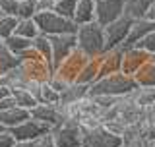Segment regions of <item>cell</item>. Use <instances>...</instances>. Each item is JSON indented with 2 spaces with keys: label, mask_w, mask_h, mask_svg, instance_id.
Masks as SVG:
<instances>
[{
  "label": "cell",
  "mask_w": 155,
  "mask_h": 147,
  "mask_svg": "<svg viewBox=\"0 0 155 147\" xmlns=\"http://www.w3.org/2000/svg\"><path fill=\"white\" fill-rule=\"evenodd\" d=\"M78 48L85 52L89 58H99L107 52V35L105 27L101 23H85V25H78Z\"/></svg>",
  "instance_id": "obj_1"
},
{
  "label": "cell",
  "mask_w": 155,
  "mask_h": 147,
  "mask_svg": "<svg viewBox=\"0 0 155 147\" xmlns=\"http://www.w3.org/2000/svg\"><path fill=\"white\" fill-rule=\"evenodd\" d=\"M138 83H136L134 76H128L124 72H116L110 74V76H105L101 80H97L89 89V95H110V97H126L130 95Z\"/></svg>",
  "instance_id": "obj_2"
},
{
  "label": "cell",
  "mask_w": 155,
  "mask_h": 147,
  "mask_svg": "<svg viewBox=\"0 0 155 147\" xmlns=\"http://www.w3.org/2000/svg\"><path fill=\"white\" fill-rule=\"evenodd\" d=\"M35 21L39 25L41 35L54 37V35H70V33H78V25L72 19L56 12H37Z\"/></svg>",
  "instance_id": "obj_3"
},
{
  "label": "cell",
  "mask_w": 155,
  "mask_h": 147,
  "mask_svg": "<svg viewBox=\"0 0 155 147\" xmlns=\"http://www.w3.org/2000/svg\"><path fill=\"white\" fill-rule=\"evenodd\" d=\"M19 58V68L25 72V76L29 80H35V81H48L54 74V68H52L48 62L43 58L35 48H29L25 51Z\"/></svg>",
  "instance_id": "obj_4"
},
{
  "label": "cell",
  "mask_w": 155,
  "mask_h": 147,
  "mask_svg": "<svg viewBox=\"0 0 155 147\" xmlns=\"http://www.w3.org/2000/svg\"><path fill=\"white\" fill-rule=\"evenodd\" d=\"M51 132L54 136L56 147H81L84 132L80 128V120H64Z\"/></svg>",
  "instance_id": "obj_5"
},
{
  "label": "cell",
  "mask_w": 155,
  "mask_h": 147,
  "mask_svg": "<svg viewBox=\"0 0 155 147\" xmlns=\"http://www.w3.org/2000/svg\"><path fill=\"white\" fill-rule=\"evenodd\" d=\"M87 60H89V56H87L85 52H81L80 48H76L70 56L64 58V60L54 68V76L62 77V80L68 81V83H74L78 80V76H80V72L84 70V66L87 64Z\"/></svg>",
  "instance_id": "obj_6"
},
{
  "label": "cell",
  "mask_w": 155,
  "mask_h": 147,
  "mask_svg": "<svg viewBox=\"0 0 155 147\" xmlns=\"http://www.w3.org/2000/svg\"><path fill=\"white\" fill-rule=\"evenodd\" d=\"M81 147H122V136L113 134L107 126L84 132Z\"/></svg>",
  "instance_id": "obj_7"
},
{
  "label": "cell",
  "mask_w": 155,
  "mask_h": 147,
  "mask_svg": "<svg viewBox=\"0 0 155 147\" xmlns=\"http://www.w3.org/2000/svg\"><path fill=\"white\" fill-rule=\"evenodd\" d=\"M124 2L126 0H95V21L107 27L120 19L124 16Z\"/></svg>",
  "instance_id": "obj_8"
},
{
  "label": "cell",
  "mask_w": 155,
  "mask_h": 147,
  "mask_svg": "<svg viewBox=\"0 0 155 147\" xmlns=\"http://www.w3.org/2000/svg\"><path fill=\"white\" fill-rule=\"evenodd\" d=\"M132 19L122 16L120 19L113 21L110 25L105 27V35H107V51L114 47H122L126 43V39L130 35V27H132Z\"/></svg>",
  "instance_id": "obj_9"
},
{
  "label": "cell",
  "mask_w": 155,
  "mask_h": 147,
  "mask_svg": "<svg viewBox=\"0 0 155 147\" xmlns=\"http://www.w3.org/2000/svg\"><path fill=\"white\" fill-rule=\"evenodd\" d=\"M14 134V138L18 141H35L37 138H41V136H45L51 132L47 124H43L41 120H35V118H29L25 122H21L19 126L10 130Z\"/></svg>",
  "instance_id": "obj_10"
},
{
  "label": "cell",
  "mask_w": 155,
  "mask_h": 147,
  "mask_svg": "<svg viewBox=\"0 0 155 147\" xmlns=\"http://www.w3.org/2000/svg\"><path fill=\"white\" fill-rule=\"evenodd\" d=\"M51 43H52V64H54V68L78 48L76 33H70V35H54V37H51Z\"/></svg>",
  "instance_id": "obj_11"
},
{
  "label": "cell",
  "mask_w": 155,
  "mask_h": 147,
  "mask_svg": "<svg viewBox=\"0 0 155 147\" xmlns=\"http://www.w3.org/2000/svg\"><path fill=\"white\" fill-rule=\"evenodd\" d=\"M124 51H126L124 47H114V48H109L103 56H99V68H101L99 80L105 77V76H110V74L122 72Z\"/></svg>",
  "instance_id": "obj_12"
},
{
  "label": "cell",
  "mask_w": 155,
  "mask_h": 147,
  "mask_svg": "<svg viewBox=\"0 0 155 147\" xmlns=\"http://www.w3.org/2000/svg\"><path fill=\"white\" fill-rule=\"evenodd\" d=\"M151 60V54L149 52L142 51L138 47H130L124 51V60H122V72L128 74V76H136V72L142 66H145Z\"/></svg>",
  "instance_id": "obj_13"
},
{
  "label": "cell",
  "mask_w": 155,
  "mask_h": 147,
  "mask_svg": "<svg viewBox=\"0 0 155 147\" xmlns=\"http://www.w3.org/2000/svg\"><path fill=\"white\" fill-rule=\"evenodd\" d=\"M31 118L35 120H41L43 124H47L48 128H56L58 124L64 122V116L60 112V105H39L31 110Z\"/></svg>",
  "instance_id": "obj_14"
},
{
  "label": "cell",
  "mask_w": 155,
  "mask_h": 147,
  "mask_svg": "<svg viewBox=\"0 0 155 147\" xmlns=\"http://www.w3.org/2000/svg\"><path fill=\"white\" fill-rule=\"evenodd\" d=\"M153 31H155V21H151V19H147V18L138 19V21L132 23V27H130V35H128V39H126V43L122 47L124 48L136 47L143 37H147L149 33H153Z\"/></svg>",
  "instance_id": "obj_15"
},
{
  "label": "cell",
  "mask_w": 155,
  "mask_h": 147,
  "mask_svg": "<svg viewBox=\"0 0 155 147\" xmlns=\"http://www.w3.org/2000/svg\"><path fill=\"white\" fill-rule=\"evenodd\" d=\"M29 118H31V110L21 109V106H14V109H8V110L0 112V122H2L8 130L16 128V126H19L21 122H25Z\"/></svg>",
  "instance_id": "obj_16"
},
{
  "label": "cell",
  "mask_w": 155,
  "mask_h": 147,
  "mask_svg": "<svg viewBox=\"0 0 155 147\" xmlns=\"http://www.w3.org/2000/svg\"><path fill=\"white\" fill-rule=\"evenodd\" d=\"M153 0H126L124 2V16L130 18L132 21L147 18V12L151 8Z\"/></svg>",
  "instance_id": "obj_17"
},
{
  "label": "cell",
  "mask_w": 155,
  "mask_h": 147,
  "mask_svg": "<svg viewBox=\"0 0 155 147\" xmlns=\"http://www.w3.org/2000/svg\"><path fill=\"white\" fill-rule=\"evenodd\" d=\"M89 89H91V85H84V83H78V81L70 83L66 87V91L60 93V105H72V103L85 99L89 95Z\"/></svg>",
  "instance_id": "obj_18"
},
{
  "label": "cell",
  "mask_w": 155,
  "mask_h": 147,
  "mask_svg": "<svg viewBox=\"0 0 155 147\" xmlns=\"http://www.w3.org/2000/svg\"><path fill=\"white\" fill-rule=\"evenodd\" d=\"M95 21V0H78L74 23L76 25H85V23Z\"/></svg>",
  "instance_id": "obj_19"
},
{
  "label": "cell",
  "mask_w": 155,
  "mask_h": 147,
  "mask_svg": "<svg viewBox=\"0 0 155 147\" xmlns=\"http://www.w3.org/2000/svg\"><path fill=\"white\" fill-rule=\"evenodd\" d=\"M0 81L6 83L10 89H27V83L31 81L29 77L25 76V72L21 70V68H14V70H10L8 74H4V76H0Z\"/></svg>",
  "instance_id": "obj_20"
},
{
  "label": "cell",
  "mask_w": 155,
  "mask_h": 147,
  "mask_svg": "<svg viewBox=\"0 0 155 147\" xmlns=\"http://www.w3.org/2000/svg\"><path fill=\"white\" fill-rule=\"evenodd\" d=\"M99 74H101V68H99V58H89L87 64L84 66V70L80 72L78 76V83H84V85H93V83L99 80Z\"/></svg>",
  "instance_id": "obj_21"
},
{
  "label": "cell",
  "mask_w": 155,
  "mask_h": 147,
  "mask_svg": "<svg viewBox=\"0 0 155 147\" xmlns=\"http://www.w3.org/2000/svg\"><path fill=\"white\" fill-rule=\"evenodd\" d=\"M19 66V58L14 54L12 51L6 47V43H0V76H4V74H8L10 70H14V68Z\"/></svg>",
  "instance_id": "obj_22"
},
{
  "label": "cell",
  "mask_w": 155,
  "mask_h": 147,
  "mask_svg": "<svg viewBox=\"0 0 155 147\" xmlns=\"http://www.w3.org/2000/svg\"><path fill=\"white\" fill-rule=\"evenodd\" d=\"M138 87H155V62L149 60L145 66H142L134 76Z\"/></svg>",
  "instance_id": "obj_23"
},
{
  "label": "cell",
  "mask_w": 155,
  "mask_h": 147,
  "mask_svg": "<svg viewBox=\"0 0 155 147\" xmlns=\"http://www.w3.org/2000/svg\"><path fill=\"white\" fill-rule=\"evenodd\" d=\"M37 101L41 105H58L60 103V93L51 85V81H43L41 89L37 93Z\"/></svg>",
  "instance_id": "obj_24"
},
{
  "label": "cell",
  "mask_w": 155,
  "mask_h": 147,
  "mask_svg": "<svg viewBox=\"0 0 155 147\" xmlns=\"http://www.w3.org/2000/svg\"><path fill=\"white\" fill-rule=\"evenodd\" d=\"M16 35L19 37H25V39H37L41 35V31H39V25L35 21V18L31 19H19L18 21V27H16Z\"/></svg>",
  "instance_id": "obj_25"
},
{
  "label": "cell",
  "mask_w": 155,
  "mask_h": 147,
  "mask_svg": "<svg viewBox=\"0 0 155 147\" xmlns=\"http://www.w3.org/2000/svg\"><path fill=\"white\" fill-rule=\"evenodd\" d=\"M4 43H6V47H8V48H10V51H12L16 56H21L25 51L33 48V41H31V39L19 37V35H16V33H14L12 37H8Z\"/></svg>",
  "instance_id": "obj_26"
},
{
  "label": "cell",
  "mask_w": 155,
  "mask_h": 147,
  "mask_svg": "<svg viewBox=\"0 0 155 147\" xmlns=\"http://www.w3.org/2000/svg\"><path fill=\"white\" fill-rule=\"evenodd\" d=\"M33 48H35V51L45 58L52 68H54V64H52V43H51V37L39 35L37 39H33Z\"/></svg>",
  "instance_id": "obj_27"
},
{
  "label": "cell",
  "mask_w": 155,
  "mask_h": 147,
  "mask_svg": "<svg viewBox=\"0 0 155 147\" xmlns=\"http://www.w3.org/2000/svg\"><path fill=\"white\" fill-rule=\"evenodd\" d=\"M12 95H14V99H16L18 106H21V109L33 110V109H35V106L39 105L37 97L33 95L31 91H27V89H14V91H12Z\"/></svg>",
  "instance_id": "obj_28"
},
{
  "label": "cell",
  "mask_w": 155,
  "mask_h": 147,
  "mask_svg": "<svg viewBox=\"0 0 155 147\" xmlns=\"http://www.w3.org/2000/svg\"><path fill=\"white\" fill-rule=\"evenodd\" d=\"M132 97L142 109L143 106H151L155 105V87H136L132 91Z\"/></svg>",
  "instance_id": "obj_29"
},
{
  "label": "cell",
  "mask_w": 155,
  "mask_h": 147,
  "mask_svg": "<svg viewBox=\"0 0 155 147\" xmlns=\"http://www.w3.org/2000/svg\"><path fill=\"white\" fill-rule=\"evenodd\" d=\"M18 21H19V18H16V16H2L0 18V39L2 41H6L8 37H12L16 33Z\"/></svg>",
  "instance_id": "obj_30"
},
{
  "label": "cell",
  "mask_w": 155,
  "mask_h": 147,
  "mask_svg": "<svg viewBox=\"0 0 155 147\" xmlns=\"http://www.w3.org/2000/svg\"><path fill=\"white\" fill-rule=\"evenodd\" d=\"M76 6H78V0H58V2H56V8H54V12L74 21Z\"/></svg>",
  "instance_id": "obj_31"
},
{
  "label": "cell",
  "mask_w": 155,
  "mask_h": 147,
  "mask_svg": "<svg viewBox=\"0 0 155 147\" xmlns=\"http://www.w3.org/2000/svg\"><path fill=\"white\" fill-rule=\"evenodd\" d=\"M37 0H21L19 2V12H18V18L19 19H31L37 16Z\"/></svg>",
  "instance_id": "obj_32"
},
{
  "label": "cell",
  "mask_w": 155,
  "mask_h": 147,
  "mask_svg": "<svg viewBox=\"0 0 155 147\" xmlns=\"http://www.w3.org/2000/svg\"><path fill=\"white\" fill-rule=\"evenodd\" d=\"M19 2L21 0H0V10L4 16H16L19 12Z\"/></svg>",
  "instance_id": "obj_33"
},
{
  "label": "cell",
  "mask_w": 155,
  "mask_h": 147,
  "mask_svg": "<svg viewBox=\"0 0 155 147\" xmlns=\"http://www.w3.org/2000/svg\"><path fill=\"white\" fill-rule=\"evenodd\" d=\"M136 47L142 48V51H145V52H149V54H153V52H155V31L149 33L147 37H143Z\"/></svg>",
  "instance_id": "obj_34"
},
{
  "label": "cell",
  "mask_w": 155,
  "mask_h": 147,
  "mask_svg": "<svg viewBox=\"0 0 155 147\" xmlns=\"http://www.w3.org/2000/svg\"><path fill=\"white\" fill-rule=\"evenodd\" d=\"M33 147H56V141H54L52 132H48V134L41 136V138H37L35 141H33Z\"/></svg>",
  "instance_id": "obj_35"
},
{
  "label": "cell",
  "mask_w": 155,
  "mask_h": 147,
  "mask_svg": "<svg viewBox=\"0 0 155 147\" xmlns=\"http://www.w3.org/2000/svg\"><path fill=\"white\" fill-rule=\"evenodd\" d=\"M16 138H14V134L10 130H6V132H2L0 134V147H14L16 145Z\"/></svg>",
  "instance_id": "obj_36"
},
{
  "label": "cell",
  "mask_w": 155,
  "mask_h": 147,
  "mask_svg": "<svg viewBox=\"0 0 155 147\" xmlns=\"http://www.w3.org/2000/svg\"><path fill=\"white\" fill-rule=\"evenodd\" d=\"M58 0H37V10L39 12H54Z\"/></svg>",
  "instance_id": "obj_37"
},
{
  "label": "cell",
  "mask_w": 155,
  "mask_h": 147,
  "mask_svg": "<svg viewBox=\"0 0 155 147\" xmlns=\"http://www.w3.org/2000/svg\"><path fill=\"white\" fill-rule=\"evenodd\" d=\"M48 81H51V85L54 87V89H56L58 93L66 91V87L70 85V83H68V81H64V80H62V77H58V76H54V74H52V77H51V80H48Z\"/></svg>",
  "instance_id": "obj_38"
},
{
  "label": "cell",
  "mask_w": 155,
  "mask_h": 147,
  "mask_svg": "<svg viewBox=\"0 0 155 147\" xmlns=\"http://www.w3.org/2000/svg\"><path fill=\"white\" fill-rule=\"evenodd\" d=\"M14 106H18L14 95L8 97V99H2V101H0V112H2V110H8V109H14Z\"/></svg>",
  "instance_id": "obj_39"
},
{
  "label": "cell",
  "mask_w": 155,
  "mask_h": 147,
  "mask_svg": "<svg viewBox=\"0 0 155 147\" xmlns=\"http://www.w3.org/2000/svg\"><path fill=\"white\" fill-rule=\"evenodd\" d=\"M8 97H12V89H10L6 83L0 81V101H2V99H8Z\"/></svg>",
  "instance_id": "obj_40"
},
{
  "label": "cell",
  "mask_w": 155,
  "mask_h": 147,
  "mask_svg": "<svg viewBox=\"0 0 155 147\" xmlns=\"http://www.w3.org/2000/svg\"><path fill=\"white\" fill-rule=\"evenodd\" d=\"M147 19H151V21H155V0H153L151 8H149V12H147Z\"/></svg>",
  "instance_id": "obj_41"
},
{
  "label": "cell",
  "mask_w": 155,
  "mask_h": 147,
  "mask_svg": "<svg viewBox=\"0 0 155 147\" xmlns=\"http://www.w3.org/2000/svg\"><path fill=\"white\" fill-rule=\"evenodd\" d=\"M14 147H33V141H16Z\"/></svg>",
  "instance_id": "obj_42"
},
{
  "label": "cell",
  "mask_w": 155,
  "mask_h": 147,
  "mask_svg": "<svg viewBox=\"0 0 155 147\" xmlns=\"http://www.w3.org/2000/svg\"><path fill=\"white\" fill-rule=\"evenodd\" d=\"M6 130H8V128H6V126L2 124V122H0V134H2V132H6Z\"/></svg>",
  "instance_id": "obj_43"
},
{
  "label": "cell",
  "mask_w": 155,
  "mask_h": 147,
  "mask_svg": "<svg viewBox=\"0 0 155 147\" xmlns=\"http://www.w3.org/2000/svg\"><path fill=\"white\" fill-rule=\"evenodd\" d=\"M151 62H155V52H153V54H151Z\"/></svg>",
  "instance_id": "obj_44"
},
{
  "label": "cell",
  "mask_w": 155,
  "mask_h": 147,
  "mask_svg": "<svg viewBox=\"0 0 155 147\" xmlns=\"http://www.w3.org/2000/svg\"><path fill=\"white\" fill-rule=\"evenodd\" d=\"M2 16H4V14H2V10H0V18H2Z\"/></svg>",
  "instance_id": "obj_45"
},
{
  "label": "cell",
  "mask_w": 155,
  "mask_h": 147,
  "mask_svg": "<svg viewBox=\"0 0 155 147\" xmlns=\"http://www.w3.org/2000/svg\"><path fill=\"white\" fill-rule=\"evenodd\" d=\"M0 43H2V39H0Z\"/></svg>",
  "instance_id": "obj_46"
}]
</instances>
